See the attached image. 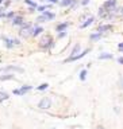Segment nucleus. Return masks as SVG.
I'll return each mask as SVG.
<instances>
[{
	"label": "nucleus",
	"instance_id": "f03ea898",
	"mask_svg": "<svg viewBox=\"0 0 123 129\" xmlns=\"http://www.w3.org/2000/svg\"><path fill=\"white\" fill-rule=\"evenodd\" d=\"M32 32H34V28L31 27V24H30V23H24V24L22 26V30H20V35L22 36L27 38V36L32 35Z\"/></svg>",
	"mask_w": 123,
	"mask_h": 129
},
{
	"label": "nucleus",
	"instance_id": "9d476101",
	"mask_svg": "<svg viewBox=\"0 0 123 129\" xmlns=\"http://www.w3.org/2000/svg\"><path fill=\"white\" fill-rule=\"evenodd\" d=\"M80 51H81V46H80V43H76L74 47L72 48L70 57H76V55H78V54H80Z\"/></svg>",
	"mask_w": 123,
	"mask_h": 129
},
{
	"label": "nucleus",
	"instance_id": "7ed1b4c3",
	"mask_svg": "<svg viewBox=\"0 0 123 129\" xmlns=\"http://www.w3.org/2000/svg\"><path fill=\"white\" fill-rule=\"evenodd\" d=\"M103 8H104L108 14H112L116 8V0H107V1L103 4Z\"/></svg>",
	"mask_w": 123,
	"mask_h": 129
},
{
	"label": "nucleus",
	"instance_id": "cd10ccee",
	"mask_svg": "<svg viewBox=\"0 0 123 129\" xmlns=\"http://www.w3.org/2000/svg\"><path fill=\"white\" fill-rule=\"evenodd\" d=\"M81 4L82 5H88L89 4V0H81Z\"/></svg>",
	"mask_w": 123,
	"mask_h": 129
},
{
	"label": "nucleus",
	"instance_id": "f8f14e48",
	"mask_svg": "<svg viewBox=\"0 0 123 129\" xmlns=\"http://www.w3.org/2000/svg\"><path fill=\"white\" fill-rule=\"evenodd\" d=\"M12 24H15V26H23V24H24V20H23L22 16H15V18L12 19Z\"/></svg>",
	"mask_w": 123,
	"mask_h": 129
},
{
	"label": "nucleus",
	"instance_id": "c85d7f7f",
	"mask_svg": "<svg viewBox=\"0 0 123 129\" xmlns=\"http://www.w3.org/2000/svg\"><path fill=\"white\" fill-rule=\"evenodd\" d=\"M118 48H119V50H120V51L123 52V42H120V43L118 44Z\"/></svg>",
	"mask_w": 123,
	"mask_h": 129
},
{
	"label": "nucleus",
	"instance_id": "412c9836",
	"mask_svg": "<svg viewBox=\"0 0 123 129\" xmlns=\"http://www.w3.org/2000/svg\"><path fill=\"white\" fill-rule=\"evenodd\" d=\"M85 78H87V70L84 69V70L80 71V79H81V81H84Z\"/></svg>",
	"mask_w": 123,
	"mask_h": 129
},
{
	"label": "nucleus",
	"instance_id": "1a4fd4ad",
	"mask_svg": "<svg viewBox=\"0 0 123 129\" xmlns=\"http://www.w3.org/2000/svg\"><path fill=\"white\" fill-rule=\"evenodd\" d=\"M94 22H95V16H89V18H88L84 23H82V24H80V28H81V30H82V28H87V27H89V26H91Z\"/></svg>",
	"mask_w": 123,
	"mask_h": 129
},
{
	"label": "nucleus",
	"instance_id": "c756f323",
	"mask_svg": "<svg viewBox=\"0 0 123 129\" xmlns=\"http://www.w3.org/2000/svg\"><path fill=\"white\" fill-rule=\"evenodd\" d=\"M46 1H49V3H58V0H46Z\"/></svg>",
	"mask_w": 123,
	"mask_h": 129
},
{
	"label": "nucleus",
	"instance_id": "2eb2a0df",
	"mask_svg": "<svg viewBox=\"0 0 123 129\" xmlns=\"http://www.w3.org/2000/svg\"><path fill=\"white\" fill-rule=\"evenodd\" d=\"M42 15H44L46 19H49V20H52V19L56 18V14H53V12H50V11H45V12H42Z\"/></svg>",
	"mask_w": 123,
	"mask_h": 129
},
{
	"label": "nucleus",
	"instance_id": "393cba45",
	"mask_svg": "<svg viewBox=\"0 0 123 129\" xmlns=\"http://www.w3.org/2000/svg\"><path fill=\"white\" fill-rule=\"evenodd\" d=\"M45 20H48V19H46L44 15H41V16H39L38 19H36V22H45Z\"/></svg>",
	"mask_w": 123,
	"mask_h": 129
},
{
	"label": "nucleus",
	"instance_id": "20e7f679",
	"mask_svg": "<svg viewBox=\"0 0 123 129\" xmlns=\"http://www.w3.org/2000/svg\"><path fill=\"white\" fill-rule=\"evenodd\" d=\"M6 71H16V73H23L22 67H19V66H14V65H10V66H6V67H2L0 69V73H6Z\"/></svg>",
	"mask_w": 123,
	"mask_h": 129
},
{
	"label": "nucleus",
	"instance_id": "ddd939ff",
	"mask_svg": "<svg viewBox=\"0 0 123 129\" xmlns=\"http://www.w3.org/2000/svg\"><path fill=\"white\" fill-rule=\"evenodd\" d=\"M74 4H76V0H62V1H60L61 7H68V5H74Z\"/></svg>",
	"mask_w": 123,
	"mask_h": 129
},
{
	"label": "nucleus",
	"instance_id": "0eeeda50",
	"mask_svg": "<svg viewBox=\"0 0 123 129\" xmlns=\"http://www.w3.org/2000/svg\"><path fill=\"white\" fill-rule=\"evenodd\" d=\"M89 51H91V48H85L84 51H82V52H80V54H78V55H76V57H69L65 62H73V61H77V59L82 58V57H85V55H87Z\"/></svg>",
	"mask_w": 123,
	"mask_h": 129
},
{
	"label": "nucleus",
	"instance_id": "4468645a",
	"mask_svg": "<svg viewBox=\"0 0 123 129\" xmlns=\"http://www.w3.org/2000/svg\"><path fill=\"white\" fill-rule=\"evenodd\" d=\"M68 24H69L68 22H64V23H61V24H58L57 27H56V30H57L58 32H62V31H65V28L68 27Z\"/></svg>",
	"mask_w": 123,
	"mask_h": 129
},
{
	"label": "nucleus",
	"instance_id": "aec40b11",
	"mask_svg": "<svg viewBox=\"0 0 123 129\" xmlns=\"http://www.w3.org/2000/svg\"><path fill=\"white\" fill-rule=\"evenodd\" d=\"M8 79H14V75L7 74V75H2V77H0V81H8Z\"/></svg>",
	"mask_w": 123,
	"mask_h": 129
},
{
	"label": "nucleus",
	"instance_id": "2f4dec72",
	"mask_svg": "<svg viewBox=\"0 0 123 129\" xmlns=\"http://www.w3.org/2000/svg\"><path fill=\"white\" fill-rule=\"evenodd\" d=\"M95 129H106V128H104V127H102V125H99V127H96Z\"/></svg>",
	"mask_w": 123,
	"mask_h": 129
},
{
	"label": "nucleus",
	"instance_id": "a878e982",
	"mask_svg": "<svg viewBox=\"0 0 123 129\" xmlns=\"http://www.w3.org/2000/svg\"><path fill=\"white\" fill-rule=\"evenodd\" d=\"M15 12H8V14H7V18H12V19H14L15 18Z\"/></svg>",
	"mask_w": 123,
	"mask_h": 129
},
{
	"label": "nucleus",
	"instance_id": "4be33fe9",
	"mask_svg": "<svg viewBox=\"0 0 123 129\" xmlns=\"http://www.w3.org/2000/svg\"><path fill=\"white\" fill-rule=\"evenodd\" d=\"M24 3H26V4H28V5H31L32 8H38V7H36V3L32 1V0H24Z\"/></svg>",
	"mask_w": 123,
	"mask_h": 129
},
{
	"label": "nucleus",
	"instance_id": "473e14b6",
	"mask_svg": "<svg viewBox=\"0 0 123 129\" xmlns=\"http://www.w3.org/2000/svg\"><path fill=\"white\" fill-rule=\"evenodd\" d=\"M119 82H120V87L123 89V78H120V81H119Z\"/></svg>",
	"mask_w": 123,
	"mask_h": 129
},
{
	"label": "nucleus",
	"instance_id": "dca6fc26",
	"mask_svg": "<svg viewBox=\"0 0 123 129\" xmlns=\"http://www.w3.org/2000/svg\"><path fill=\"white\" fill-rule=\"evenodd\" d=\"M112 58V54L110 52H103V54L99 55V59H111Z\"/></svg>",
	"mask_w": 123,
	"mask_h": 129
},
{
	"label": "nucleus",
	"instance_id": "f3484780",
	"mask_svg": "<svg viewBox=\"0 0 123 129\" xmlns=\"http://www.w3.org/2000/svg\"><path fill=\"white\" fill-rule=\"evenodd\" d=\"M8 93H6V91H0V102H3V101H6V100H8Z\"/></svg>",
	"mask_w": 123,
	"mask_h": 129
},
{
	"label": "nucleus",
	"instance_id": "7c9ffc66",
	"mask_svg": "<svg viewBox=\"0 0 123 129\" xmlns=\"http://www.w3.org/2000/svg\"><path fill=\"white\" fill-rule=\"evenodd\" d=\"M118 62H119V63H122L123 65V58L120 57V58H118Z\"/></svg>",
	"mask_w": 123,
	"mask_h": 129
},
{
	"label": "nucleus",
	"instance_id": "423d86ee",
	"mask_svg": "<svg viewBox=\"0 0 123 129\" xmlns=\"http://www.w3.org/2000/svg\"><path fill=\"white\" fill-rule=\"evenodd\" d=\"M31 89H32V86L24 85V86H22L20 89H15V90H14V94H16V95H23L24 93H27L28 90H31Z\"/></svg>",
	"mask_w": 123,
	"mask_h": 129
},
{
	"label": "nucleus",
	"instance_id": "a211bd4d",
	"mask_svg": "<svg viewBox=\"0 0 123 129\" xmlns=\"http://www.w3.org/2000/svg\"><path fill=\"white\" fill-rule=\"evenodd\" d=\"M103 36V34H100V32H96V34H92L91 35V41H99Z\"/></svg>",
	"mask_w": 123,
	"mask_h": 129
},
{
	"label": "nucleus",
	"instance_id": "72a5a7b5",
	"mask_svg": "<svg viewBox=\"0 0 123 129\" xmlns=\"http://www.w3.org/2000/svg\"><path fill=\"white\" fill-rule=\"evenodd\" d=\"M2 3H3V0H0V4H2Z\"/></svg>",
	"mask_w": 123,
	"mask_h": 129
},
{
	"label": "nucleus",
	"instance_id": "f257e3e1",
	"mask_svg": "<svg viewBox=\"0 0 123 129\" xmlns=\"http://www.w3.org/2000/svg\"><path fill=\"white\" fill-rule=\"evenodd\" d=\"M39 46H41L42 48H49L53 46V38L50 35H44L41 38V41H39Z\"/></svg>",
	"mask_w": 123,
	"mask_h": 129
},
{
	"label": "nucleus",
	"instance_id": "39448f33",
	"mask_svg": "<svg viewBox=\"0 0 123 129\" xmlns=\"http://www.w3.org/2000/svg\"><path fill=\"white\" fill-rule=\"evenodd\" d=\"M50 106H52V100L49 97L42 98V100L38 102V108L39 109H49Z\"/></svg>",
	"mask_w": 123,
	"mask_h": 129
},
{
	"label": "nucleus",
	"instance_id": "6ab92c4d",
	"mask_svg": "<svg viewBox=\"0 0 123 129\" xmlns=\"http://www.w3.org/2000/svg\"><path fill=\"white\" fill-rule=\"evenodd\" d=\"M41 32H44V28H42V27H35L34 32H32V36H38Z\"/></svg>",
	"mask_w": 123,
	"mask_h": 129
},
{
	"label": "nucleus",
	"instance_id": "9b49d317",
	"mask_svg": "<svg viewBox=\"0 0 123 129\" xmlns=\"http://www.w3.org/2000/svg\"><path fill=\"white\" fill-rule=\"evenodd\" d=\"M3 41L6 42V46H7L8 48H12V47L15 46L14 39H11V38H7V36H3Z\"/></svg>",
	"mask_w": 123,
	"mask_h": 129
},
{
	"label": "nucleus",
	"instance_id": "5701e85b",
	"mask_svg": "<svg viewBox=\"0 0 123 129\" xmlns=\"http://www.w3.org/2000/svg\"><path fill=\"white\" fill-rule=\"evenodd\" d=\"M48 87H49V85H48V84H42V85H39V86H38V87H36V89H38V90L41 91V90H46V89H48Z\"/></svg>",
	"mask_w": 123,
	"mask_h": 129
},
{
	"label": "nucleus",
	"instance_id": "6e6552de",
	"mask_svg": "<svg viewBox=\"0 0 123 129\" xmlns=\"http://www.w3.org/2000/svg\"><path fill=\"white\" fill-rule=\"evenodd\" d=\"M112 28H114V26H112V24H103V26H100V27L98 28V32H100V34H103V32L111 31Z\"/></svg>",
	"mask_w": 123,
	"mask_h": 129
},
{
	"label": "nucleus",
	"instance_id": "bb28decb",
	"mask_svg": "<svg viewBox=\"0 0 123 129\" xmlns=\"http://www.w3.org/2000/svg\"><path fill=\"white\" fill-rule=\"evenodd\" d=\"M64 36H66V31H62L58 34V38H64Z\"/></svg>",
	"mask_w": 123,
	"mask_h": 129
},
{
	"label": "nucleus",
	"instance_id": "b1692460",
	"mask_svg": "<svg viewBox=\"0 0 123 129\" xmlns=\"http://www.w3.org/2000/svg\"><path fill=\"white\" fill-rule=\"evenodd\" d=\"M46 8H49V5H41V7H38V11L39 12H45Z\"/></svg>",
	"mask_w": 123,
	"mask_h": 129
}]
</instances>
